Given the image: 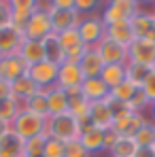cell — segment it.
I'll return each instance as SVG.
<instances>
[{
  "instance_id": "35",
  "label": "cell",
  "mask_w": 155,
  "mask_h": 157,
  "mask_svg": "<svg viewBox=\"0 0 155 157\" xmlns=\"http://www.w3.org/2000/svg\"><path fill=\"white\" fill-rule=\"evenodd\" d=\"M142 94L147 96V100L153 104L155 102V68H151L149 70V75H147V78H145V83H142Z\"/></svg>"
},
{
  "instance_id": "44",
  "label": "cell",
  "mask_w": 155,
  "mask_h": 157,
  "mask_svg": "<svg viewBox=\"0 0 155 157\" xmlns=\"http://www.w3.org/2000/svg\"><path fill=\"white\" fill-rule=\"evenodd\" d=\"M153 17H155V11H153Z\"/></svg>"
},
{
  "instance_id": "19",
  "label": "cell",
  "mask_w": 155,
  "mask_h": 157,
  "mask_svg": "<svg viewBox=\"0 0 155 157\" xmlns=\"http://www.w3.org/2000/svg\"><path fill=\"white\" fill-rule=\"evenodd\" d=\"M81 96L89 102V104H94V102H102L108 98V94H110V89L106 87L102 83V78L96 77V78H85L83 83H81Z\"/></svg>"
},
{
  "instance_id": "5",
  "label": "cell",
  "mask_w": 155,
  "mask_h": 157,
  "mask_svg": "<svg viewBox=\"0 0 155 157\" xmlns=\"http://www.w3.org/2000/svg\"><path fill=\"white\" fill-rule=\"evenodd\" d=\"M77 30H79V36H81V40H83L85 47H96L104 36H106V26H104L102 17L98 13L83 17Z\"/></svg>"
},
{
  "instance_id": "1",
  "label": "cell",
  "mask_w": 155,
  "mask_h": 157,
  "mask_svg": "<svg viewBox=\"0 0 155 157\" xmlns=\"http://www.w3.org/2000/svg\"><path fill=\"white\" fill-rule=\"evenodd\" d=\"M11 132L19 140H24V142L30 140V138H36V136H45V132H47V119L38 117L34 113H28V110H19V115L11 123Z\"/></svg>"
},
{
  "instance_id": "41",
  "label": "cell",
  "mask_w": 155,
  "mask_h": 157,
  "mask_svg": "<svg viewBox=\"0 0 155 157\" xmlns=\"http://www.w3.org/2000/svg\"><path fill=\"white\" fill-rule=\"evenodd\" d=\"M51 2L60 9H72L75 6V0H51Z\"/></svg>"
},
{
  "instance_id": "12",
  "label": "cell",
  "mask_w": 155,
  "mask_h": 157,
  "mask_svg": "<svg viewBox=\"0 0 155 157\" xmlns=\"http://www.w3.org/2000/svg\"><path fill=\"white\" fill-rule=\"evenodd\" d=\"M96 51L102 55L104 64H128V47H123L106 36L96 45Z\"/></svg>"
},
{
  "instance_id": "11",
  "label": "cell",
  "mask_w": 155,
  "mask_h": 157,
  "mask_svg": "<svg viewBox=\"0 0 155 157\" xmlns=\"http://www.w3.org/2000/svg\"><path fill=\"white\" fill-rule=\"evenodd\" d=\"M28 72V64L19 57V53H13V55H2L0 57V78L13 83L17 78L26 77Z\"/></svg>"
},
{
  "instance_id": "37",
  "label": "cell",
  "mask_w": 155,
  "mask_h": 157,
  "mask_svg": "<svg viewBox=\"0 0 155 157\" xmlns=\"http://www.w3.org/2000/svg\"><path fill=\"white\" fill-rule=\"evenodd\" d=\"M98 6H100V2H96V0H75V9H77L83 17L94 15V11H96Z\"/></svg>"
},
{
  "instance_id": "25",
  "label": "cell",
  "mask_w": 155,
  "mask_h": 157,
  "mask_svg": "<svg viewBox=\"0 0 155 157\" xmlns=\"http://www.w3.org/2000/svg\"><path fill=\"white\" fill-rule=\"evenodd\" d=\"M100 78H102V83L108 89L121 85V83L126 81V64H106L102 68Z\"/></svg>"
},
{
  "instance_id": "21",
  "label": "cell",
  "mask_w": 155,
  "mask_h": 157,
  "mask_svg": "<svg viewBox=\"0 0 155 157\" xmlns=\"http://www.w3.org/2000/svg\"><path fill=\"white\" fill-rule=\"evenodd\" d=\"M17 53H19V57L26 62L28 66H34V64H38V62L45 59V49H43V43H41V40L24 38Z\"/></svg>"
},
{
  "instance_id": "23",
  "label": "cell",
  "mask_w": 155,
  "mask_h": 157,
  "mask_svg": "<svg viewBox=\"0 0 155 157\" xmlns=\"http://www.w3.org/2000/svg\"><path fill=\"white\" fill-rule=\"evenodd\" d=\"M106 38H110V40H115V43H119V45H123V47H130V45L136 40L134 30H132V26H130V21H126V24H113V26H106Z\"/></svg>"
},
{
  "instance_id": "30",
  "label": "cell",
  "mask_w": 155,
  "mask_h": 157,
  "mask_svg": "<svg viewBox=\"0 0 155 157\" xmlns=\"http://www.w3.org/2000/svg\"><path fill=\"white\" fill-rule=\"evenodd\" d=\"M134 140H136L138 147H155V123L153 121H147L140 130L136 132Z\"/></svg>"
},
{
  "instance_id": "20",
  "label": "cell",
  "mask_w": 155,
  "mask_h": 157,
  "mask_svg": "<svg viewBox=\"0 0 155 157\" xmlns=\"http://www.w3.org/2000/svg\"><path fill=\"white\" fill-rule=\"evenodd\" d=\"M47 91V106H49V117H57V115H66L70 113V104H68V94L62 87H51L45 89Z\"/></svg>"
},
{
  "instance_id": "27",
  "label": "cell",
  "mask_w": 155,
  "mask_h": 157,
  "mask_svg": "<svg viewBox=\"0 0 155 157\" xmlns=\"http://www.w3.org/2000/svg\"><path fill=\"white\" fill-rule=\"evenodd\" d=\"M36 91H38V87L28 77H21V78H17V81H13V100L19 102V104L24 100H28L30 96H34Z\"/></svg>"
},
{
  "instance_id": "39",
  "label": "cell",
  "mask_w": 155,
  "mask_h": 157,
  "mask_svg": "<svg viewBox=\"0 0 155 157\" xmlns=\"http://www.w3.org/2000/svg\"><path fill=\"white\" fill-rule=\"evenodd\" d=\"M4 100H13V83L0 78V102Z\"/></svg>"
},
{
  "instance_id": "38",
  "label": "cell",
  "mask_w": 155,
  "mask_h": 157,
  "mask_svg": "<svg viewBox=\"0 0 155 157\" xmlns=\"http://www.w3.org/2000/svg\"><path fill=\"white\" fill-rule=\"evenodd\" d=\"M9 24H11V2L0 0V26H9Z\"/></svg>"
},
{
  "instance_id": "15",
  "label": "cell",
  "mask_w": 155,
  "mask_h": 157,
  "mask_svg": "<svg viewBox=\"0 0 155 157\" xmlns=\"http://www.w3.org/2000/svg\"><path fill=\"white\" fill-rule=\"evenodd\" d=\"M24 40V32L13 24L0 26V57L2 55H13L19 51V45Z\"/></svg>"
},
{
  "instance_id": "8",
  "label": "cell",
  "mask_w": 155,
  "mask_h": 157,
  "mask_svg": "<svg viewBox=\"0 0 155 157\" xmlns=\"http://www.w3.org/2000/svg\"><path fill=\"white\" fill-rule=\"evenodd\" d=\"M128 62L155 68V40L136 38V40L128 47Z\"/></svg>"
},
{
  "instance_id": "29",
  "label": "cell",
  "mask_w": 155,
  "mask_h": 157,
  "mask_svg": "<svg viewBox=\"0 0 155 157\" xmlns=\"http://www.w3.org/2000/svg\"><path fill=\"white\" fill-rule=\"evenodd\" d=\"M136 91H138V87H134L132 83L123 81L121 85H117V87H113V89H110L108 98H110V100H115V102H119V104H126V106H128V102L134 98V94H136Z\"/></svg>"
},
{
  "instance_id": "26",
  "label": "cell",
  "mask_w": 155,
  "mask_h": 157,
  "mask_svg": "<svg viewBox=\"0 0 155 157\" xmlns=\"http://www.w3.org/2000/svg\"><path fill=\"white\" fill-rule=\"evenodd\" d=\"M136 149H138V144L132 136H117V140L108 149V153L110 157H132L136 153Z\"/></svg>"
},
{
  "instance_id": "2",
  "label": "cell",
  "mask_w": 155,
  "mask_h": 157,
  "mask_svg": "<svg viewBox=\"0 0 155 157\" xmlns=\"http://www.w3.org/2000/svg\"><path fill=\"white\" fill-rule=\"evenodd\" d=\"M83 125L77 121V117H72L70 113L66 115H57V117H49L47 119V132L45 136L57 138L62 142H70V140H79Z\"/></svg>"
},
{
  "instance_id": "4",
  "label": "cell",
  "mask_w": 155,
  "mask_h": 157,
  "mask_svg": "<svg viewBox=\"0 0 155 157\" xmlns=\"http://www.w3.org/2000/svg\"><path fill=\"white\" fill-rule=\"evenodd\" d=\"M21 32H24V38H30V40H43L49 34H53L47 2H38V9L32 13V17L28 19V24L24 26Z\"/></svg>"
},
{
  "instance_id": "34",
  "label": "cell",
  "mask_w": 155,
  "mask_h": 157,
  "mask_svg": "<svg viewBox=\"0 0 155 157\" xmlns=\"http://www.w3.org/2000/svg\"><path fill=\"white\" fill-rule=\"evenodd\" d=\"M128 108L132 113H142V115H145V110L151 108V102L147 100V96L142 94V89H138V91L134 94V98L128 102Z\"/></svg>"
},
{
  "instance_id": "7",
  "label": "cell",
  "mask_w": 155,
  "mask_h": 157,
  "mask_svg": "<svg viewBox=\"0 0 155 157\" xmlns=\"http://www.w3.org/2000/svg\"><path fill=\"white\" fill-rule=\"evenodd\" d=\"M26 77L38 89H51L57 83V66L51 64V62H47V59H43V62H38L34 66H28Z\"/></svg>"
},
{
  "instance_id": "3",
  "label": "cell",
  "mask_w": 155,
  "mask_h": 157,
  "mask_svg": "<svg viewBox=\"0 0 155 157\" xmlns=\"http://www.w3.org/2000/svg\"><path fill=\"white\" fill-rule=\"evenodd\" d=\"M140 11V4L134 0H110L102 6V17L104 26H113V24H126L132 21L134 15Z\"/></svg>"
},
{
  "instance_id": "40",
  "label": "cell",
  "mask_w": 155,
  "mask_h": 157,
  "mask_svg": "<svg viewBox=\"0 0 155 157\" xmlns=\"http://www.w3.org/2000/svg\"><path fill=\"white\" fill-rule=\"evenodd\" d=\"M132 157H155V149L153 147H138Z\"/></svg>"
},
{
  "instance_id": "9",
  "label": "cell",
  "mask_w": 155,
  "mask_h": 157,
  "mask_svg": "<svg viewBox=\"0 0 155 157\" xmlns=\"http://www.w3.org/2000/svg\"><path fill=\"white\" fill-rule=\"evenodd\" d=\"M85 81L81 68H79V62H62L57 66V87H62L64 91H70V89H79L81 83Z\"/></svg>"
},
{
  "instance_id": "18",
  "label": "cell",
  "mask_w": 155,
  "mask_h": 157,
  "mask_svg": "<svg viewBox=\"0 0 155 157\" xmlns=\"http://www.w3.org/2000/svg\"><path fill=\"white\" fill-rule=\"evenodd\" d=\"M130 26L134 30V36L136 38H149V40H155V17L153 11L147 13V11H138L134 15V19L130 21Z\"/></svg>"
},
{
  "instance_id": "33",
  "label": "cell",
  "mask_w": 155,
  "mask_h": 157,
  "mask_svg": "<svg viewBox=\"0 0 155 157\" xmlns=\"http://www.w3.org/2000/svg\"><path fill=\"white\" fill-rule=\"evenodd\" d=\"M64 151H66V142L47 136L45 149H43V157H64Z\"/></svg>"
},
{
  "instance_id": "32",
  "label": "cell",
  "mask_w": 155,
  "mask_h": 157,
  "mask_svg": "<svg viewBox=\"0 0 155 157\" xmlns=\"http://www.w3.org/2000/svg\"><path fill=\"white\" fill-rule=\"evenodd\" d=\"M45 140L47 136H36L24 142V157H43V149H45Z\"/></svg>"
},
{
  "instance_id": "43",
  "label": "cell",
  "mask_w": 155,
  "mask_h": 157,
  "mask_svg": "<svg viewBox=\"0 0 155 157\" xmlns=\"http://www.w3.org/2000/svg\"><path fill=\"white\" fill-rule=\"evenodd\" d=\"M149 110H151V121H153V123H155V102H153V104H151V108H149Z\"/></svg>"
},
{
  "instance_id": "17",
  "label": "cell",
  "mask_w": 155,
  "mask_h": 157,
  "mask_svg": "<svg viewBox=\"0 0 155 157\" xmlns=\"http://www.w3.org/2000/svg\"><path fill=\"white\" fill-rule=\"evenodd\" d=\"M104 136H106V132L100 130V128L83 125L81 136H79V142L85 147V151H87L89 155H96V153L104 151Z\"/></svg>"
},
{
  "instance_id": "6",
  "label": "cell",
  "mask_w": 155,
  "mask_h": 157,
  "mask_svg": "<svg viewBox=\"0 0 155 157\" xmlns=\"http://www.w3.org/2000/svg\"><path fill=\"white\" fill-rule=\"evenodd\" d=\"M47 9H49V17H51V26L55 34H62L66 30H72V28H79L83 15L79 13L77 9H60L55 6L53 2H47Z\"/></svg>"
},
{
  "instance_id": "13",
  "label": "cell",
  "mask_w": 155,
  "mask_h": 157,
  "mask_svg": "<svg viewBox=\"0 0 155 157\" xmlns=\"http://www.w3.org/2000/svg\"><path fill=\"white\" fill-rule=\"evenodd\" d=\"M113 119H115V113H113V108L108 104V98L102 100V102L89 104V125L108 132L113 128Z\"/></svg>"
},
{
  "instance_id": "36",
  "label": "cell",
  "mask_w": 155,
  "mask_h": 157,
  "mask_svg": "<svg viewBox=\"0 0 155 157\" xmlns=\"http://www.w3.org/2000/svg\"><path fill=\"white\" fill-rule=\"evenodd\" d=\"M64 157H91V155L85 151V147H83L79 140H70V142H66Z\"/></svg>"
},
{
  "instance_id": "16",
  "label": "cell",
  "mask_w": 155,
  "mask_h": 157,
  "mask_svg": "<svg viewBox=\"0 0 155 157\" xmlns=\"http://www.w3.org/2000/svg\"><path fill=\"white\" fill-rule=\"evenodd\" d=\"M11 2V24L19 30H24L32 13L38 9L36 0H9Z\"/></svg>"
},
{
  "instance_id": "42",
  "label": "cell",
  "mask_w": 155,
  "mask_h": 157,
  "mask_svg": "<svg viewBox=\"0 0 155 157\" xmlns=\"http://www.w3.org/2000/svg\"><path fill=\"white\" fill-rule=\"evenodd\" d=\"M9 132H11V125H9V123H4V121H0V140H2Z\"/></svg>"
},
{
  "instance_id": "10",
  "label": "cell",
  "mask_w": 155,
  "mask_h": 157,
  "mask_svg": "<svg viewBox=\"0 0 155 157\" xmlns=\"http://www.w3.org/2000/svg\"><path fill=\"white\" fill-rule=\"evenodd\" d=\"M57 36H60L62 49H64V62H79L81 55H83V51L87 49V47L83 45L81 36H79V30L72 28V30H66V32H62V34H57Z\"/></svg>"
},
{
  "instance_id": "28",
  "label": "cell",
  "mask_w": 155,
  "mask_h": 157,
  "mask_svg": "<svg viewBox=\"0 0 155 157\" xmlns=\"http://www.w3.org/2000/svg\"><path fill=\"white\" fill-rule=\"evenodd\" d=\"M149 66H142V64H134V62H128L126 64V81L132 83L134 87H142V83H145V78L149 75Z\"/></svg>"
},
{
  "instance_id": "24",
  "label": "cell",
  "mask_w": 155,
  "mask_h": 157,
  "mask_svg": "<svg viewBox=\"0 0 155 157\" xmlns=\"http://www.w3.org/2000/svg\"><path fill=\"white\" fill-rule=\"evenodd\" d=\"M41 43H43V49H45V59L51 62V64H55V66H60V64L64 62V49H62L60 36L53 32L47 38H43Z\"/></svg>"
},
{
  "instance_id": "14",
  "label": "cell",
  "mask_w": 155,
  "mask_h": 157,
  "mask_svg": "<svg viewBox=\"0 0 155 157\" xmlns=\"http://www.w3.org/2000/svg\"><path fill=\"white\" fill-rule=\"evenodd\" d=\"M106 66L102 59V55L96 51V47H87L83 55H81V59H79V68H81V72H83V77L85 78H96L102 75V68Z\"/></svg>"
},
{
  "instance_id": "22",
  "label": "cell",
  "mask_w": 155,
  "mask_h": 157,
  "mask_svg": "<svg viewBox=\"0 0 155 157\" xmlns=\"http://www.w3.org/2000/svg\"><path fill=\"white\" fill-rule=\"evenodd\" d=\"M21 110H28V113H34L38 117H45L49 119V106H47V91L45 89H38L34 96H30L28 100L21 102Z\"/></svg>"
},
{
  "instance_id": "31",
  "label": "cell",
  "mask_w": 155,
  "mask_h": 157,
  "mask_svg": "<svg viewBox=\"0 0 155 157\" xmlns=\"http://www.w3.org/2000/svg\"><path fill=\"white\" fill-rule=\"evenodd\" d=\"M19 110H21V104L19 102H15V100H4V102H0V121H4V123H13L15 121V117L19 115Z\"/></svg>"
}]
</instances>
